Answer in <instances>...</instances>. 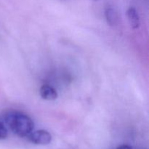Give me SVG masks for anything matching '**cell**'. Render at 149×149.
Listing matches in <instances>:
<instances>
[{
	"instance_id": "1",
	"label": "cell",
	"mask_w": 149,
	"mask_h": 149,
	"mask_svg": "<svg viewBox=\"0 0 149 149\" xmlns=\"http://www.w3.org/2000/svg\"><path fill=\"white\" fill-rule=\"evenodd\" d=\"M4 120L12 132L19 137H27L34 128L33 120L21 112H8L4 116Z\"/></svg>"
},
{
	"instance_id": "5",
	"label": "cell",
	"mask_w": 149,
	"mask_h": 149,
	"mask_svg": "<svg viewBox=\"0 0 149 149\" xmlns=\"http://www.w3.org/2000/svg\"><path fill=\"white\" fill-rule=\"evenodd\" d=\"M127 17L129 23L133 29H137L140 26V17L136 9L134 7H130L127 10Z\"/></svg>"
},
{
	"instance_id": "7",
	"label": "cell",
	"mask_w": 149,
	"mask_h": 149,
	"mask_svg": "<svg viewBox=\"0 0 149 149\" xmlns=\"http://www.w3.org/2000/svg\"><path fill=\"white\" fill-rule=\"evenodd\" d=\"M116 149H132L130 146H127V145H122V146H120L118 147Z\"/></svg>"
},
{
	"instance_id": "3",
	"label": "cell",
	"mask_w": 149,
	"mask_h": 149,
	"mask_svg": "<svg viewBox=\"0 0 149 149\" xmlns=\"http://www.w3.org/2000/svg\"><path fill=\"white\" fill-rule=\"evenodd\" d=\"M106 21L111 27H116L119 23V15L117 10L112 6H109L105 10Z\"/></svg>"
},
{
	"instance_id": "4",
	"label": "cell",
	"mask_w": 149,
	"mask_h": 149,
	"mask_svg": "<svg viewBox=\"0 0 149 149\" xmlns=\"http://www.w3.org/2000/svg\"><path fill=\"white\" fill-rule=\"evenodd\" d=\"M39 93L41 97L46 100H55L58 96L55 89L49 84H43L39 90Z\"/></svg>"
},
{
	"instance_id": "2",
	"label": "cell",
	"mask_w": 149,
	"mask_h": 149,
	"mask_svg": "<svg viewBox=\"0 0 149 149\" xmlns=\"http://www.w3.org/2000/svg\"><path fill=\"white\" fill-rule=\"evenodd\" d=\"M27 137L31 143L36 145H47L52 141L51 134L43 130L31 132Z\"/></svg>"
},
{
	"instance_id": "6",
	"label": "cell",
	"mask_w": 149,
	"mask_h": 149,
	"mask_svg": "<svg viewBox=\"0 0 149 149\" xmlns=\"http://www.w3.org/2000/svg\"><path fill=\"white\" fill-rule=\"evenodd\" d=\"M8 135V131L4 124L0 122V140H4Z\"/></svg>"
}]
</instances>
